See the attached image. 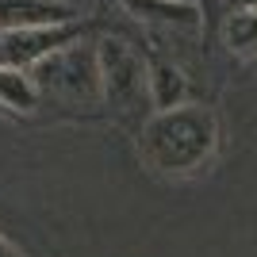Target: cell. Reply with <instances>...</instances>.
I'll return each mask as SVG.
<instances>
[{
    "instance_id": "1",
    "label": "cell",
    "mask_w": 257,
    "mask_h": 257,
    "mask_svg": "<svg viewBox=\"0 0 257 257\" xmlns=\"http://www.w3.org/2000/svg\"><path fill=\"white\" fill-rule=\"evenodd\" d=\"M219 146V119L211 107L177 104L154 111L139 135V154L158 173H196Z\"/></svg>"
},
{
    "instance_id": "2",
    "label": "cell",
    "mask_w": 257,
    "mask_h": 257,
    "mask_svg": "<svg viewBox=\"0 0 257 257\" xmlns=\"http://www.w3.org/2000/svg\"><path fill=\"white\" fill-rule=\"evenodd\" d=\"M39 92H54L73 104H92L100 100V65H96V46H85L81 39L62 50L46 54L39 62V77H35Z\"/></svg>"
},
{
    "instance_id": "3",
    "label": "cell",
    "mask_w": 257,
    "mask_h": 257,
    "mask_svg": "<svg viewBox=\"0 0 257 257\" xmlns=\"http://www.w3.org/2000/svg\"><path fill=\"white\" fill-rule=\"evenodd\" d=\"M96 65H100V100L131 115L146 96V65H142L139 50L123 39H104V43H96Z\"/></svg>"
},
{
    "instance_id": "4",
    "label": "cell",
    "mask_w": 257,
    "mask_h": 257,
    "mask_svg": "<svg viewBox=\"0 0 257 257\" xmlns=\"http://www.w3.org/2000/svg\"><path fill=\"white\" fill-rule=\"evenodd\" d=\"M85 23H54V27H27V31H0V62L12 65H39L46 54L77 43Z\"/></svg>"
},
{
    "instance_id": "5",
    "label": "cell",
    "mask_w": 257,
    "mask_h": 257,
    "mask_svg": "<svg viewBox=\"0 0 257 257\" xmlns=\"http://www.w3.org/2000/svg\"><path fill=\"white\" fill-rule=\"evenodd\" d=\"M81 12L69 0H0V31H27V27H54L73 23Z\"/></svg>"
},
{
    "instance_id": "6",
    "label": "cell",
    "mask_w": 257,
    "mask_h": 257,
    "mask_svg": "<svg viewBox=\"0 0 257 257\" xmlns=\"http://www.w3.org/2000/svg\"><path fill=\"white\" fill-rule=\"evenodd\" d=\"M146 96H150L154 111L184 104L188 100V77H184V69L173 62H154L146 69Z\"/></svg>"
},
{
    "instance_id": "7",
    "label": "cell",
    "mask_w": 257,
    "mask_h": 257,
    "mask_svg": "<svg viewBox=\"0 0 257 257\" xmlns=\"http://www.w3.org/2000/svg\"><path fill=\"white\" fill-rule=\"evenodd\" d=\"M39 85L35 77L23 69V65H12V62H0V107L8 111H31L39 104Z\"/></svg>"
},
{
    "instance_id": "8",
    "label": "cell",
    "mask_w": 257,
    "mask_h": 257,
    "mask_svg": "<svg viewBox=\"0 0 257 257\" xmlns=\"http://www.w3.org/2000/svg\"><path fill=\"white\" fill-rule=\"evenodd\" d=\"M135 16H146V20L158 23H181V27H200L204 23V12L196 0H123Z\"/></svg>"
},
{
    "instance_id": "9",
    "label": "cell",
    "mask_w": 257,
    "mask_h": 257,
    "mask_svg": "<svg viewBox=\"0 0 257 257\" xmlns=\"http://www.w3.org/2000/svg\"><path fill=\"white\" fill-rule=\"evenodd\" d=\"M223 35H226V46L234 54H257V4L230 8V20H226Z\"/></svg>"
},
{
    "instance_id": "10",
    "label": "cell",
    "mask_w": 257,
    "mask_h": 257,
    "mask_svg": "<svg viewBox=\"0 0 257 257\" xmlns=\"http://www.w3.org/2000/svg\"><path fill=\"white\" fill-rule=\"evenodd\" d=\"M0 257H27V253H23V249H20V246H12L8 238L0 234Z\"/></svg>"
}]
</instances>
